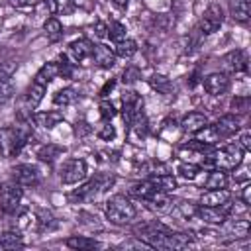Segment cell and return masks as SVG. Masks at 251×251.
I'll return each instance as SVG.
<instances>
[{"instance_id":"obj_1","label":"cell","mask_w":251,"mask_h":251,"mask_svg":"<svg viewBox=\"0 0 251 251\" xmlns=\"http://www.w3.org/2000/svg\"><path fill=\"white\" fill-rule=\"evenodd\" d=\"M33 129L29 126V122H18L14 126H6L0 129V155L4 159L16 157L25 143L31 139Z\"/></svg>"},{"instance_id":"obj_2","label":"cell","mask_w":251,"mask_h":251,"mask_svg":"<svg viewBox=\"0 0 251 251\" xmlns=\"http://www.w3.org/2000/svg\"><path fill=\"white\" fill-rule=\"evenodd\" d=\"M243 155L245 151L241 149V145L235 141V143H227L224 145L222 149H214L212 153L204 155V161H202V169H222V171H233L237 165L243 163Z\"/></svg>"},{"instance_id":"obj_3","label":"cell","mask_w":251,"mask_h":251,"mask_svg":"<svg viewBox=\"0 0 251 251\" xmlns=\"http://www.w3.org/2000/svg\"><path fill=\"white\" fill-rule=\"evenodd\" d=\"M104 212H106V218L110 220V224H116V226H126L131 220H135V216H137L135 206L131 204V200L126 194H112L106 200Z\"/></svg>"},{"instance_id":"obj_4","label":"cell","mask_w":251,"mask_h":251,"mask_svg":"<svg viewBox=\"0 0 251 251\" xmlns=\"http://www.w3.org/2000/svg\"><path fill=\"white\" fill-rule=\"evenodd\" d=\"M114 184V176L110 175H96L94 178L86 180L84 184H80L78 188H75L73 192H69V202L73 204H78V202H88V200H94L100 192H104L108 186Z\"/></svg>"},{"instance_id":"obj_5","label":"cell","mask_w":251,"mask_h":251,"mask_svg":"<svg viewBox=\"0 0 251 251\" xmlns=\"http://www.w3.org/2000/svg\"><path fill=\"white\" fill-rule=\"evenodd\" d=\"M22 198H24V188L18 182L8 180L0 184V212L2 214H16L20 210Z\"/></svg>"},{"instance_id":"obj_6","label":"cell","mask_w":251,"mask_h":251,"mask_svg":"<svg viewBox=\"0 0 251 251\" xmlns=\"http://www.w3.org/2000/svg\"><path fill=\"white\" fill-rule=\"evenodd\" d=\"M88 175V167L84 159H67L61 167H59V178L63 184H78L86 178Z\"/></svg>"},{"instance_id":"obj_7","label":"cell","mask_w":251,"mask_h":251,"mask_svg":"<svg viewBox=\"0 0 251 251\" xmlns=\"http://www.w3.org/2000/svg\"><path fill=\"white\" fill-rule=\"evenodd\" d=\"M224 8L220 6V4H216V2H212L206 10H204V14H202V18H200V22H198V31L202 33V35H212V33H216L220 27H222V24H224Z\"/></svg>"},{"instance_id":"obj_8","label":"cell","mask_w":251,"mask_h":251,"mask_svg":"<svg viewBox=\"0 0 251 251\" xmlns=\"http://www.w3.org/2000/svg\"><path fill=\"white\" fill-rule=\"evenodd\" d=\"M12 180L18 182L22 188L37 186L39 184V169L35 165H27V163L16 165L12 169Z\"/></svg>"},{"instance_id":"obj_9","label":"cell","mask_w":251,"mask_h":251,"mask_svg":"<svg viewBox=\"0 0 251 251\" xmlns=\"http://www.w3.org/2000/svg\"><path fill=\"white\" fill-rule=\"evenodd\" d=\"M141 112H143V98L133 90H126L122 94V118H124V122L129 126L133 122V118Z\"/></svg>"},{"instance_id":"obj_10","label":"cell","mask_w":251,"mask_h":251,"mask_svg":"<svg viewBox=\"0 0 251 251\" xmlns=\"http://www.w3.org/2000/svg\"><path fill=\"white\" fill-rule=\"evenodd\" d=\"M202 86L210 96H222L229 90V76L226 73H210L202 78Z\"/></svg>"},{"instance_id":"obj_11","label":"cell","mask_w":251,"mask_h":251,"mask_svg":"<svg viewBox=\"0 0 251 251\" xmlns=\"http://www.w3.org/2000/svg\"><path fill=\"white\" fill-rule=\"evenodd\" d=\"M212 127H214L218 139H226V137H231V135H235V133L239 131V127H241V120H239V116H235V114L229 112V114L222 116Z\"/></svg>"},{"instance_id":"obj_12","label":"cell","mask_w":251,"mask_h":251,"mask_svg":"<svg viewBox=\"0 0 251 251\" xmlns=\"http://www.w3.org/2000/svg\"><path fill=\"white\" fill-rule=\"evenodd\" d=\"M222 63L229 73H235V75L247 73V67H249V59H247V53L243 49H233V51L226 53Z\"/></svg>"},{"instance_id":"obj_13","label":"cell","mask_w":251,"mask_h":251,"mask_svg":"<svg viewBox=\"0 0 251 251\" xmlns=\"http://www.w3.org/2000/svg\"><path fill=\"white\" fill-rule=\"evenodd\" d=\"M116 53H114V47H108L106 43H96L94 49H92V61L96 67L100 69H112L116 65Z\"/></svg>"},{"instance_id":"obj_14","label":"cell","mask_w":251,"mask_h":251,"mask_svg":"<svg viewBox=\"0 0 251 251\" xmlns=\"http://www.w3.org/2000/svg\"><path fill=\"white\" fill-rule=\"evenodd\" d=\"M178 126H180V131L184 133H198L202 127L208 126V116L202 112H188L182 116Z\"/></svg>"},{"instance_id":"obj_15","label":"cell","mask_w":251,"mask_h":251,"mask_svg":"<svg viewBox=\"0 0 251 251\" xmlns=\"http://www.w3.org/2000/svg\"><path fill=\"white\" fill-rule=\"evenodd\" d=\"M92 49H94V45L90 43V39L80 37V39H75V41L69 45V55L73 57L75 63H82V61H86L88 57H92Z\"/></svg>"},{"instance_id":"obj_16","label":"cell","mask_w":251,"mask_h":251,"mask_svg":"<svg viewBox=\"0 0 251 251\" xmlns=\"http://www.w3.org/2000/svg\"><path fill=\"white\" fill-rule=\"evenodd\" d=\"M231 200V192L227 188H208L200 196L202 206H222Z\"/></svg>"},{"instance_id":"obj_17","label":"cell","mask_w":251,"mask_h":251,"mask_svg":"<svg viewBox=\"0 0 251 251\" xmlns=\"http://www.w3.org/2000/svg\"><path fill=\"white\" fill-rule=\"evenodd\" d=\"M65 151H67V149H65L63 145H57V143L47 141V143H43V145L37 147L35 155H37V159L43 161V163H55L57 159H61V157L65 155Z\"/></svg>"},{"instance_id":"obj_18","label":"cell","mask_w":251,"mask_h":251,"mask_svg":"<svg viewBox=\"0 0 251 251\" xmlns=\"http://www.w3.org/2000/svg\"><path fill=\"white\" fill-rule=\"evenodd\" d=\"M229 14L237 24H247L251 18V0H229Z\"/></svg>"},{"instance_id":"obj_19","label":"cell","mask_w":251,"mask_h":251,"mask_svg":"<svg viewBox=\"0 0 251 251\" xmlns=\"http://www.w3.org/2000/svg\"><path fill=\"white\" fill-rule=\"evenodd\" d=\"M45 92H47V86H45V84L31 80V84L27 86V90H25V96H24V100H25L27 108H29V110H35V108L41 104V100H43Z\"/></svg>"},{"instance_id":"obj_20","label":"cell","mask_w":251,"mask_h":251,"mask_svg":"<svg viewBox=\"0 0 251 251\" xmlns=\"http://www.w3.org/2000/svg\"><path fill=\"white\" fill-rule=\"evenodd\" d=\"M31 120H33L37 126H41V127H45V129H51V127L59 126L65 118H63V114L57 112V110H47V112H35V114L31 116Z\"/></svg>"},{"instance_id":"obj_21","label":"cell","mask_w":251,"mask_h":251,"mask_svg":"<svg viewBox=\"0 0 251 251\" xmlns=\"http://www.w3.org/2000/svg\"><path fill=\"white\" fill-rule=\"evenodd\" d=\"M227 182H229V176H227V171H222V169H210L206 178H204V188H227Z\"/></svg>"},{"instance_id":"obj_22","label":"cell","mask_w":251,"mask_h":251,"mask_svg":"<svg viewBox=\"0 0 251 251\" xmlns=\"http://www.w3.org/2000/svg\"><path fill=\"white\" fill-rule=\"evenodd\" d=\"M59 76V63H55V61H49V63H43L41 65V69L35 73V76H33V80L35 82H41V84H49L53 78H57Z\"/></svg>"},{"instance_id":"obj_23","label":"cell","mask_w":251,"mask_h":251,"mask_svg":"<svg viewBox=\"0 0 251 251\" xmlns=\"http://www.w3.org/2000/svg\"><path fill=\"white\" fill-rule=\"evenodd\" d=\"M65 245L69 247V249H98V247H102V243L100 241H96L94 237H86V235H71V237H67L65 239Z\"/></svg>"},{"instance_id":"obj_24","label":"cell","mask_w":251,"mask_h":251,"mask_svg":"<svg viewBox=\"0 0 251 251\" xmlns=\"http://www.w3.org/2000/svg\"><path fill=\"white\" fill-rule=\"evenodd\" d=\"M76 100H78V92H76L73 86L59 88V90L53 94V104H55V106H73Z\"/></svg>"},{"instance_id":"obj_25","label":"cell","mask_w":251,"mask_h":251,"mask_svg":"<svg viewBox=\"0 0 251 251\" xmlns=\"http://www.w3.org/2000/svg\"><path fill=\"white\" fill-rule=\"evenodd\" d=\"M24 247V239L18 231H2L0 233V251H10V249H20Z\"/></svg>"},{"instance_id":"obj_26","label":"cell","mask_w":251,"mask_h":251,"mask_svg":"<svg viewBox=\"0 0 251 251\" xmlns=\"http://www.w3.org/2000/svg\"><path fill=\"white\" fill-rule=\"evenodd\" d=\"M149 180L159 188V190H165V192H173L176 188V178L169 173H157V175H151Z\"/></svg>"},{"instance_id":"obj_27","label":"cell","mask_w":251,"mask_h":251,"mask_svg":"<svg viewBox=\"0 0 251 251\" xmlns=\"http://www.w3.org/2000/svg\"><path fill=\"white\" fill-rule=\"evenodd\" d=\"M114 53H116V57H122V59H131V57L137 53V43H135L133 39L126 37V39H122V41L114 43Z\"/></svg>"},{"instance_id":"obj_28","label":"cell","mask_w":251,"mask_h":251,"mask_svg":"<svg viewBox=\"0 0 251 251\" xmlns=\"http://www.w3.org/2000/svg\"><path fill=\"white\" fill-rule=\"evenodd\" d=\"M155 190H157V186H155L149 178H145V180H141V182L131 184L129 194H131V196H135V198H139V200H147Z\"/></svg>"},{"instance_id":"obj_29","label":"cell","mask_w":251,"mask_h":251,"mask_svg":"<svg viewBox=\"0 0 251 251\" xmlns=\"http://www.w3.org/2000/svg\"><path fill=\"white\" fill-rule=\"evenodd\" d=\"M43 29H45V35H47L49 41H59V39L63 37V24H61L59 18H55V16H51V18L45 20Z\"/></svg>"},{"instance_id":"obj_30","label":"cell","mask_w":251,"mask_h":251,"mask_svg":"<svg viewBox=\"0 0 251 251\" xmlns=\"http://www.w3.org/2000/svg\"><path fill=\"white\" fill-rule=\"evenodd\" d=\"M149 84H151L157 92H161V94H173V92H175L173 80H171L169 76H165V75H159V73H155V75L149 78Z\"/></svg>"},{"instance_id":"obj_31","label":"cell","mask_w":251,"mask_h":251,"mask_svg":"<svg viewBox=\"0 0 251 251\" xmlns=\"http://www.w3.org/2000/svg\"><path fill=\"white\" fill-rule=\"evenodd\" d=\"M14 82H12V76L10 75H0V106L8 104L12 98H14Z\"/></svg>"},{"instance_id":"obj_32","label":"cell","mask_w":251,"mask_h":251,"mask_svg":"<svg viewBox=\"0 0 251 251\" xmlns=\"http://www.w3.org/2000/svg\"><path fill=\"white\" fill-rule=\"evenodd\" d=\"M106 35L114 43H118V41L127 37V29H126V25L122 22H110V24H106Z\"/></svg>"},{"instance_id":"obj_33","label":"cell","mask_w":251,"mask_h":251,"mask_svg":"<svg viewBox=\"0 0 251 251\" xmlns=\"http://www.w3.org/2000/svg\"><path fill=\"white\" fill-rule=\"evenodd\" d=\"M249 106H251V98H249V96H233L231 102H229V110H231V114H235V116L247 114V112H249Z\"/></svg>"},{"instance_id":"obj_34","label":"cell","mask_w":251,"mask_h":251,"mask_svg":"<svg viewBox=\"0 0 251 251\" xmlns=\"http://www.w3.org/2000/svg\"><path fill=\"white\" fill-rule=\"evenodd\" d=\"M200 171H202V167H200V165H194V163H180V165L176 167V173H178L182 178H188V180H194Z\"/></svg>"},{"instance_id":"obj_35","label":"cell","mask_w":251,"mask_h":251,"mask_svg":"<svg viewBox=\"0 0 251 251\" xmlns=\"http://www.w3.org/2000/svg\"><path fill=\"white\" fill-rule=\"evenodd\" d=\"M229 233H233L235 239L249 235V220H233V224L229 226Z\"/></svg>"},{"instance_id":"obj_36","label":"cell","mask_w":251,"mask_h":251,"mask_svg":"<svg viewBox=\"0 0 251 251\" xmlns=\"http://www.w3.org/2000/svg\"><path fill=\"white\" fill-rule=\"evenodd\" d=\"M98 110H100L102 120H112V118L118 116V110H116V106H114L110 100H102V102L98 104Z\"/></svg>"},{"instance_id":"obj_37","label":"cell","mask_w":251,"mask_h":251,"mask_svg":"<svg viewBox=\"0 0 251 251\" xmlns=\"http://www.w3.org/2000/svg\"><path fill=\"white\" fill-rule=\"evenodd\" d=\"M37 222H39V229L41 231H51V229L57 227V222H55V218L49 212H41V216L37 218Z\"/></svg>"},{"instance_id":"obj_38","label":"cell","mask_w":251,"mask_h":251,"mask_svg":"<svg viewBox=\"0 0 251 251\" xmlns=\"http://www.w3.org/2000/svg\"><path fill=\"white\" fill-rule=\"evenodd\" d=\"M98 137L104 139V141H112L116 137V127L110 124V120H104V124L98 129Z\"/></svg>"},{"instance_id":"obj_39","label":"cell","mask_w":251,"mask_h":251,"mask_svg":"<svg viewBox=\"0 0 251 251\" xmlns=\"http://www.w3.org/2000/svg\"><path fill=\"white\" fill-rule=\"evenodd\" d=\"M122 76H124L122 80H124L126 84H131V82H135V80L141 76V73H139L135 67H127V69L124 71V75H122Z\"/></svg>"},{"instance_id":"obj_40","label":"cell","mask_w":251,"mask_h":251,"mask_svg":"<svg viewBox=\"0 0 251 251\" xmlns=\"http://www.w3.org/2000/svg\"><path fill=\"white\" fill-rule=\"evenodd\" d=\"M237 143H239V145H241V149L247 153V151L251 149V131H249V129H243V131L239 133Z\"/></svg>"},{"instance_id":"obj_41","label":"cell","mask_w":251,"mask_h":251,"mask_svg":"<svg viewBox=\"0 0 251 251\" xmlns=\"http://www.w3.org/2000/svg\"><path fill=\"white\" fill-rule=\"evenodd\" d=\"M249 190H251V186H249V182H245V184H243V190H241V202H243L245 206L251 204V200H249Z\"/></svg>"},{"instance_id":"obj_42","label":"cell","mask_w":251,"mask_h":251,"mask_svg":"<svg viewBox=\"0 0 251 251\" xmlns=\"http://www.w3.org/2000/svg\"><path fill=\"white\" fill-rule=\"evenodd\" d=\"M16 6H22V8H25V6H35V4H39L41 0H12Z\"/></svg>"},{"instance_id":"obj_43","label":"cell","mask_w":251,"mask_h":251,"mask_svg":"<svg viewBox=\"0 0 251 251\" xmlns=\"http://www.w3.org/2000/svg\"><path fill=\"white\" fill-rule=\"evenodd\" d=\"M94 29H96V31H94V33H96V37H104V35H106V24H102V22H98Z\"/></svg>"},{"instance_id":"obj_44","label":"cell","mask_w":251,"mask_h":251,"mask_svg":"<svg viewBox=\"0 0 251 251\" xmlns=\"http://www.w3.org/2000/svg\"><path fill=\"white\" fill-rule=\"evenodd\" d=\"M114 84H116V80H108L106 84H104V88L100 90V96L104 98V96H108V90H112L114 88Z\"/></svg>"},{"instance_id":"obj_45","label":"cell","mask_w":251,"mask_h":251,"mask_svg":"<svg viewBox=\"0 0 251 251\" xmlns=\"http://www.w3.org/2000/svg\"><path fill=\"white\" fill-rule=\"evenodd\" d=\"M112 4H114L118 10H126L127 4H129V0H112Z\"/></svg>"}]
</instances>
